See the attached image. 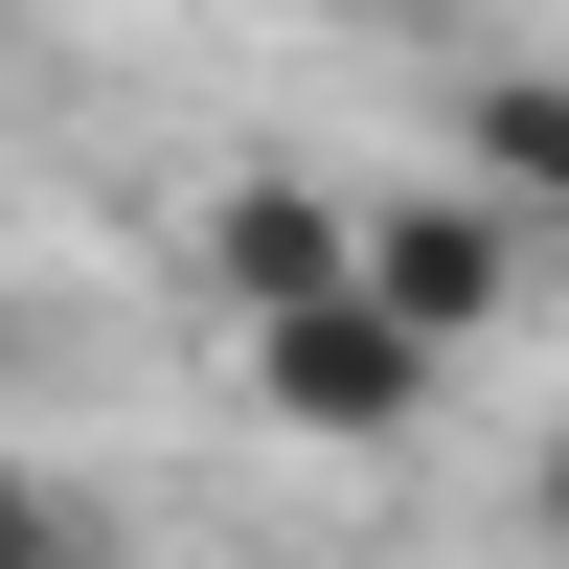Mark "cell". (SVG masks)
<instances>
[{
  "instance_id": "cell-1",
  "label": "cell",
  "mask_w": 569,
  "mask_h": 569,
  "mask_svg": "<svg viewBox=\"0 0 569 569\" xmlns=\"http://www.w3.org/2000/svg\"><path fill=\"white\" fill-rule=\"evenodd\" d=\"M182 273H206L228 342H273V319L365 297V182H297V160H228L206 206H182Z\"/></svg>"
},
{
  "instance_id": "cell-2",
  "label": "cell",
  "mask_w": 569,
  "mask_h": 569,
  "mask_svg": "<svg viewBox=\"0 0 569 569\" xmlns=\"http://www.w3.org/2000/svg\"><path fill=\"white\" fill-rule=\"evenodd\" d=\"M228 365H251V410H273L297 456H410V433L456 410V365L410 342L388 297H319V319H273V342H228Z\"/></svg>"
},
{
  "instance_id": "cell-3",
  "label": "cell",
  "mask_w": 569,
  "mask_h": 569,
  "mask_svg": "<svg viewBox=\"0 0 569 569\" xmlns=\"http://www.w3.org/2000/svg\"><path fill=\"white\" fill-rule=\"evenodd\" d=\"M525 273H547L525 206H479V182H365V297H388L433 365H479L501 319H525Z\"/></svg>"
},
{
  "instance_id": "cell-4",
  "label": "cell",
  "mask_w": 569,
  "mask_h": 569,
  "mask_svg": "<svg viewBox=\"0 0 569 569\" xmlns=\"http://www.w3.org/2000/svg\"><path fill=\"white\" fill-rule=\"evenodd\" d=\"M456 182H479V206H525L547 251H569V69H547V46L456 69Z\"/></svg>"
},
{
  "instance_id": "cell-5",
  "label": "cell",
  "mask_w": 569,
  "mask_h": 569,
  "mask_svg": "<svg viewBox=\"0 0 569 569\" xmlns=\"http://www.w3.org/2000/svg\"><path fill=\"white\" fill-rule=\"evenodd\" d=\"M0 569H114V547H91V501L46 479V456H0Z\"/></svg>"
},
{
  "instance_id": "cell-6",
  "label": "cell",
  "mask_w": 569,
  "mask_h": 569,
  "mask_svg": "<svg viewBox=\"0 0 569 569\" xmlns=\"http://www.w3.org/2000/svg\"><path fill=\"white\" fill-rule=\"evenodd\" d=\"M525 547H569V410L525 433Z\"/></svg>"
}]
</instances>
